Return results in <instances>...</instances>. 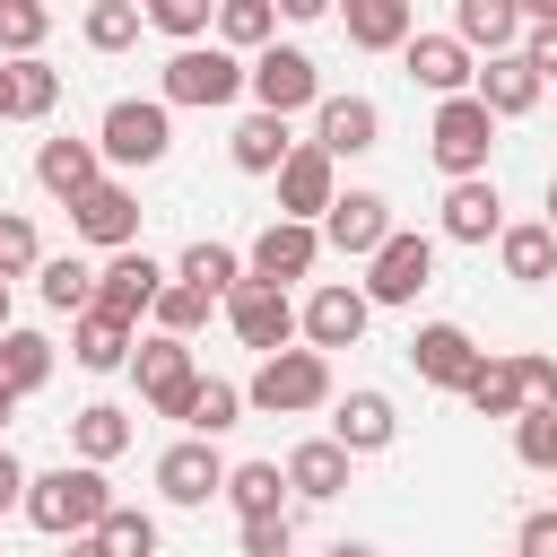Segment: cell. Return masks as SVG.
<instances>
[{
	"label": "cell",
	"mask_w": 557,
	"mask_h": 557,
	"mask_svg": "<svg viewBox=\"0 0 557 557\" xmlns=\"http://www.w3.org/2000/svg\"><path fill=\"white\" fill-rule=\"evenodd\" d=\"M513 557H557V505L522 513V531H513Z\"/></svg>",
	"instance_id": "681fc988"
},
{
	"label": "cell",
	"mask_w": 557,
	"mask_h": 557,
	"mask_svg": "<svg viewBox=\"0 0 557 557\" xmlns=\"http://www.w3.org/2000/svg\"><path fill=\"white\" fill-rule=\"evenodd\" d=\"M131 339H139V322H122V313H104V305H78V313H70V357H78L87 374L131 366Z\"/></svg>",
	"instance_id": "cb8c5ba5"
},
{
	"label": "cell",
	"mask_w": 557,
	"mask_h": 557,
	"mask_svg": "<svg viewBox=\"0 0 557 557\" xmlns=\"http://www.w3.org/2000/svg\"><path fill=\"white\" fill-rule=\"evenodd\" d=\"M278 218H322L331 209V191H339V157L331 148H313V139H296L287 157H278Z\"/></svg>",
	"instance_id": "5bb4252c"
},
{
	"label": "cell",
	"mask_w": 557,
	"mask_h": 557,
	"mask_svg": "<svg viewBox=\"0 0 557 557\" xmlns=\"http://www.w3.org/2000/svg\"><path fill=\"white\" fill-rule=\"evenodd\" d=\"M96 148H104L113 174L165 165V148H174V104H165V96H113L104 122H96Z\"/></svg>",
	"instance_id": "7a4b0ae2"
},
{
	"label": "cell",
	"mask_w": 557,
	"mask_h": 557,
	"mask_svg": "<svg viewBox=\"0 0 557 557\" xmlns=\"http://www.w3.org/2000/svg\"><path fill=\"white\" fill-rule=\"evenodd\" d=\"M313 226H322V252L366 261V252L392 235V200H383V191H331V209H322Z\"/></svg>",
	"instance_id": "9a60e30c"
},
{
	"label": "cell",
	"mask_w": 557,
	"mask_h": 557,
	"mask_svg": "<svg viewBox=\"0 0 557 557\" xmlns=\"http://www.w3.org/2000/svg\"><path fill=\"white\" fill-rule=\"evenodd\" d=\"M209 305H218L209 287H191V278H174V270H165V287H157V305H148V322H157V331H174V339H191V331L209 322Z\"/></svg>",
	"instance_id": "d590c367"
},
{
	"label": "cell",
	"mask_w": 557,
	"mask_h": 557,
	"mask_svg": "<svg viewBox=\"0 0 557 557\" xmlns=\"http://www.w3.org/2000/svg\"><path fill=\"white\" fill-rule=\"evenodd\" d=\"M513 374H522V409H557V357L522 348V357H513Z\"/></svg>",
	"instance_id": "7dc6e473"
},
{
	"label": "cell",
	"mask_w": 557,
	"mask_h": 557,
	"mask_svg": "<svg viewBox=\"0 0 557 557\" xmlns=\"http://www.w3.org/2000/svg\"><path fill=\"white\" fill-rule=\"evenodd\" d=\"M139 9H148V26L174 35V44H200L209 17H218V0H139Z\"/></svg>",
	"instance_id": "bcb514c9"
},
{
	"label": "cell",
	"mask_w": 557,
	"mask_h": 557,
	"mask_svg": "<svg viewBox=\"0 0 557 557\" xmlns=\"http://www.w3.org/2000/svg\"><path fill=\"white\" fill-rule=\"evenodd\" d=\"M400 70H409L426 96H461V87L479 78V52H470L461 35H409V44H400Z\"/></svg>",
	"instance_id": "e0dca14e"
},
{
	"label": "cell",
	"mask_w": 557,
	"mask_h": 557,
	"mask_svg": "<svg viewBox=\"0 0 557 557\" xmlns=\"http://www.w3.org/2000/svg\"><path fill=\"white\" fill-rule=\"evenodd\" d=\"M313 148H331V157L383 148V104H374V96H322V104H313Z\"/></svg>",
	"instance_id": "ac0fdd59"
},
{
	"label": "cell",
	"mask_w": 557,
	"mask_h": 557,
	"mask_svg": "<svg viewBox=\"0 0 557 557\" xmlns=\"http://www.w3.org/2000/svg\"><path fill=\"white\" fill-rule=\"evenodd\" d=\"M470 357H479V339H470L461 322H418V331H409V366H418V383H435V392H461Z\"/></svg>",
	"instance_id": "603a6c76"
},
{
	"label": "cell",
	"mask_w": 557,
	"mask_h": 557,
	"mask_svg": "<svg viewBox=\"0 0 557 557\" xmlns=\"http://www.w3.org/2000/svg\"><path fill=\"white\" fill-rule=\"evenodd\" d=\"M35 287H44L52 313H78V305H96V261H78V252H44V261H35Z\"/></svg>",
	"instance_id": "e575fe53"
},
{
	"label": "cell",
	"mask_w": 557,
	"mask_h": 557,
	"mask_svg": "<svg viewBox=\"0 0 557 557\" xmlns=\"http://www.w3.org/2000/svg\"><path fill=\"white\" fill-rule=\"evenodd\" d=\"M461 400H470L479 418H522V374H513V357L479 348V357H470V374H461Z\"/></svg>",
	"instance_id": "4dcf8cb0"
},
{
	"label": "cell",
	"mask_w": 557,
	"mask_h": 557,
	"mask_svg": "<svg viewBox=\"0 0 557 557\" xmlns=\"http://www.w3.org/2000/svg\"><path fill=\"white\" fill-rule=\"evenodd\" d=\"M540 87H548V78H540L522 52H487V61H479V78H470V96H479L496 122H522V113L540 104Z\"/></svg>",
	"instance_id": "44dd1931"
},
{
	"label": "cell",
	"mask_w": 557,
	"mask_h": 557,
	"mask_svg": "<svg viewBox=\"0 0 557 557\" xmlns=\"http://www.w3.org/2000/svg\"><path fill=\"white\" fill-rule=\"evenodd\" d=\"M96 540L113 548V557H157V513H139V505H104V522H96Z\"/></svg>",
	"instance_id": "60d3db41"
},
{
	"label": "cell",
	"mask_w": 557,
	"mask_h": 557,
	"mask_svg": "<svg viewBox=\"0 0 557 557\" xmlns=\"http://www.w3.org/2000/svg\"><path fill=\"white\" fill-rule=\"evenodd\" d=\"M131 374H139V400L157 409V418H191V392H200V366H191V339H174V331H148V339H131Z\"/></svg>",
	"instance_id": "8992f818"
},
{
	"label": "cell",
	"mask_w": 557,
	"mask_h": 557,
	"mask_svg": "<svg viewBox=\"0 0 557 557\" xmlns=\"http://www.w3.org/2000/svg\"><path fill=\"white\" fill-rule=\"evenodd\" d=\"M0 331H9V278H0Z\"/></svg>",
	"instance_id": "680465c9"
},
{
	"label": "cell",
	"mask_w": 557,
	"mask_h": 557,
	"mask_svg": "<svg viewBox=\"0 0 557 557\" xmlns=\"http://www.w3.org/2000/svg\"><path fill=\"white\" fill-rule=\"evenodd\" d=\"M139 26H148V9H139V0H96V9L78 17L87 52H131V44H139Z\"/></svg>",
	"instance_id": "8d00e7d4"
},
{
	"label": "cell",
	"mask_w": 557,
	"mask_h": 557,
	"mask_svg": "<svg viewBox=\"0 0 557 557\" xmlns=\"http://www.w3.org/2000/svg\"><path fill=\"white\" fill-rule=\"evenodd\" d=\"M453 35L470 52H513L522 44V9L513 0H453Z\"/></svg>",
	"instance_id": "1f68e13d"
},
{
	"label": "cell",
	"mask_w": 557,
	"mask_h": 557,
	"mask_svg": "<svg viewBox=\"0 0 557 557\" xmlns=\"http://www.w3.org/2000/svg\"><path fill=\"white\" fill-rule=\"evenodd\" d=\"M322 557H383V548H366V540H339V548H322Z\"/></svg>",
	"instance_id": "db71d44e"
},
{
	"label": "cell",
	"mask_w": 557,
	"mask_h": 557,
	"mask_svg": "<svg viewBox=\"0 0 557 557\" xmlns=\"http://www.w3.org/2000/svg\"><path fill=\"white\" fill-rule=\"evenodd\" d=\"M96 174H104V148H96V139H44V148H35V183H44L61 209H70Z\"/></svg>",
	"instance_id": "4316f807"
},
{
	"label": "cell",
	"mask_w": 557,
	"mask_h": 557,
	"mask_svg": "<svg viewBox=\"0 0 557 557\" xmlns=\"http://www.w3.org/2000/svg\"><path fill=\"white\" fill-rule=\"evenodd\" d=\"M226 426H244V383H218V374H200L183 435H226Z\"/></svg>",
	"instance_id": "ab89813d"
},
{
	"label": "cell",
	"mask_w": 557,
	"mask_h": 557,
	"mask_svg": "<svg viewBox=\"0 0 557 557\" xmlns=\"http://www.w3.org/2000/svg\"><path fill=\"white\" fill-rule=\"evenodd\" d=\"M70 557H113V548H104L96 531H70Z\"/></svg>",
	"instance_id": "f5cc1de1"
},
{
	"label": "cell",
	"mask_w": 557,
	"mask_h": 557,
	"mask_svg": "<svg viewBox=\"0 0 557 557\" xmlns=\"http://www.w3.org/2000/svg\"><path fill=\"white\" fill-rule=\"evenodd\" d=\"M496 261H505L513 287H548V278H557V226H548V218L496 226Z\"/></svg>",
	"instance_id": "484cf974"
},
{
	"label": "cell",
	"mask_w": 557,
	"mask_h": 557,
	"mask_svg": "<svg viewBox=\"0 0 557 557\" xmlns=\"http://www.w3.org/2000/svg\"><path fill=\"white\" fill-rule=\"evenodd\" d=\"M296 139H287V113H244L235 131H226V157H235V174H278V157H287Z\"/></svg>",
	"instance_id": "f546056e"
},
{
	"label": "cell",
	"mask_w": 557,
	"mask_h": 557,
	"mask_svg": "<svg viewBox=\"0 0 557 557\" xmlns=\"http://www.w3.org/2000/svg\"><path fill=\"white\" fill-rule=\"evenodd\" d=\"M487 148H496V113L461 87V96H435V122H426V157L444 174H487Z\"/></svg>",
	"instance_id": "52a82bcc"
},
{
	"label": "cell",
	"mask_w": 557,
	"mask_h": 557,
	"mask_svg": "<svg viewBox=\"0 0 557 557\" xmlns=\"http://www.w3.org/2000/svg\"><path fill=\"white\" fill-rule=\"evenodd\" d=\"M235 548H244V557H287V548H296V513H287V505H278V513H244V522H235Z\"/></svg>",
	"instance_id": "f6af8a7d"
},
{
	"label": "cell",
	"mask_w": 557,
	"mask_h": 557,
	"mask_svg": "<svg viewBox=\"0 0 557 557\" xmlns=\"http://www.w3.org/2000/svg\"><path fill=\"white\" fill-rule=\"evenodd\" d=\"M348 461H357V453H348L339 435H305V444H296L278 470H287V496H305V505H331V496H348Z\"/></svg>",
	"instance_id": "ffe728a7"
},
{
	"label": "cell",
	"mask_w": 557,
	"mask_h": 557,
	"mask_svg": "<svg viewBox=\"0 0 557 557\" xmlns=\"http://www.w3.org/2000/svg\"><path fill=\"white\" fill-rule=\"evenodd\" d=\"M513 461L557 479V409H522V418H513Z\"/></svg>",
	"instance_id": "ee69618b"
},
{
	"label": "cell",
	"mask_w": 557,
	"mask_h": 557,
	"mask_svg": "<svg viewBox=\"0 0 557 557\" xmlns=\"http://www.w3.org/2000/svg\"><path fill=\"white\" fill-rule=\"evenodd\" d=\"M131 435H139V426H131L122 400H87V409H70V453H78V461H122Z\"/></svg>",
	"instance_id": "83f0119b"
},
{
	"label": "cell",
	"mask_w": 557,
	"mask_h": 557,
	"mask_svg": "<svg viewBox=\"0 0 557 557\" xmlns=\"http://www.w3.org/2000/svg\"><path fill=\"white\" fill-rule=\"evenodd\" d=\"M157 287H165V261H148L139 244L104 252V270H96V305H104V313H122V322H139V313L157 305Z\"/></svg>",
	"instance_id": "2e32d148"
},
{
	"label": "cell",
	"mask_w": 557,
	"mask_h": 557,
	"mask_svg": "<svg viewBox=\"0 0 557 557\" xmlns=\"http://www.w3.org/2000/svg\"><path fill=\"white\" fill-rule=\"evenodd\" d=\"M17 505H26V461L0 444V513H17Z\"/></svg>",
	"instance_id": "f907efd6"
},
{
	"label": "cell",
	"mask_w": 557,
	"mask_h": 557,
	"mask_svg": "<svg viewBox=\"0 0 557 557\" xmlns=\"http://www.w3.org/2000/svg\"><path fill=\"white\" fill-rule=\"evenodd\" d=\"M52 104H61V70L44 52H17L9 61V122H44Z\"/></svg>",
	"instance_id": "d6a6232c"
},
{
	"label": "cell",
	"mask_w": 557,
	"mask_h": 557,
	"mask_svg": "<svg viewBox=\"0 0 557 557\" xmlns=\"http://www.w3.org/2000/svg\"><path fill=\"white\" fill-rule=\"evenodd\" d=\"M226 505H235V522L244 513H278L287 505V470L278 461H226V487H218Z\"/></svg>",
	"instance_id": "836d02e7"
},
{
	"label": "cell",
	"mask_w": 557,
	"mask_h": 557,
	"mask_svg": "<svg viewBox=\"0 0 557 557\" xmlns=\"http://www.w3.org/2000/svg\"><path fill=\"white\" fill-rule=\"evenodd\" d=\"M287 26H313V17H331V0H270Z\"/></svg>",
	"instance_id": "816d5d0a"
},
{
	"label": "cell",
	"mask_w": 557,
	"mask_h": 557,
	"mask_svg": "<svg viewBox=\"0 0 557 557\" xmlns=\"http://www.w3.org/2000/svg\"><path fill=\"white\" fill-rule=\"evenodd\" d=\"M548 226H557V174H548Z\"/></svg>",
	"instance_id": "6f0895ef"
},
{
	"label": "cell",
	"mask_w": 557,
	"mask_h": 557,
	"mask_svg": "<svg viewBox=\"0 0 557 557\" xmlns=\"http://www.w3.org/2000/svg\"><path fill=\"white\" fill-rule=\"evenodd\" d=\"M0 122H9V61H0Z\"/></svg>",
	"instance_id": "9f6ffc18"
},
{
	"label": "cell",
	"mask_w": 557,
	"mask_h": 557,
	"mask_svg": "<svg viewBox=\"0 0 557 557\" xmlns=\"http://www.w3.org/2000/svg\"><path fill=\"white\" fill-rule=\"evenodd\" d=\"M52 383V339L44 331H0V426H9V409L26 400V392H44Z\"/></svg>",
	"instance_id": "d4e9b609"
},
{
	"label": "cell",
	"mask_w": 557,
	"mask_h": 557,
	"mask_svg": "<svg viewBox=\"0 0 557 557\" xmlns=\"http://www.w3.org/2000/svg\"><path fill=\"white\" fill-rule=\"evenodd\" d=\"M44 35H52V9L44 0H0V61L44 52Z\"/></svg>",
	"instance_id": "b9f144b4"
},
{
	"label": "cell",
	"mask_w": 557,
	"mask_h": 557,
	"mask_svg": "<svg viewBox=\"0 0 557 557\" xmlns=\"http://www.w3.org/2000/svg\"><path fill=\"white\" fill-rule=\"evenodd\" d=\"M331 435L366 461V453H392V435H400V409H392V392H374V383H357L348 400H331Z\"/></svg>",
	"instance_id": "d6986e66"
},
{
	"label": "cell",
	"mask_w": 557,
	"mask_h": 557,
	"mask_svg": "<svg viewBox=\"0 0 557 557\" xmlns=\"http://www.w3.org/2000/svg\"><path fill=\"white\" fill-rule=\"evenodd\" d=\"M444 244H496V226H505V200H496V183L487 174H453V191H444Z\"/></svg>",
	"instance_id": "7402d4cb"
},
{
	"label": "cell",
	"mask_w": 557,
	"mask_h": 557,
	"mask_svg": "<svg viewBox=\"0 0 557 557\" xmlns=\"http://www.w3.org/2000/svg\"><path fill=\"white\" fill-rule=\"evenodd\" d=\"M244 96L261 104V113H313L322 104V70H313V52L305 44H261L252 61H244Z\"/></svg>",
	"instance_id": "5b68a950"
},
{
	"label": "cell",
	"mask_w": 557,
	"mask_h": 557,
	"mask_svg": "<svg viewBox=\"0 0 557 557\" xmlns=\"http://www.w3.org/2000/svg\"><path fill=\"white\" fill-rule=\"evenodd\" d=\"M174 278H191V287H209V296H226V287L244 278V252H235V244H209V235H200V244H183V261H174Z\"/></svg>",
	"instance_id": "f35d334b"
},
{
	"label": "cell",
	"mask_w": 557,
	"mask_h": 557,
	"mask_svg": "<svg viewBox=\"0 0 557 557\" xmlns=\"http://www.w3.org/2000/svg\"><path fill=\"white\" fill-rule=\"evenodd\" d=\"M313 261H322V226L313 218H270L252 235V252H244V278L287 287V278H313Z\"/></svg>",
	"instance_id": "7c38bea8"
},
{
	"label": "cell",
	"mask_w": 557,
	"mask_h": 557,
	"mask_svg": "<svg viewBox=\"0 0 557 557\" xmlns=\"http://www.w3.org/2000/svg\"><path fill=\"white\" fill-rule=\"evenodd\" d=\"M366 322H374V305H366V287H348V278H322L305 305H296V331H305V348H357L366 339Z\"/></svg>",
	"instance_id": "8fae6325"
},
{
	"label": "cell",
	"mask_w": 557,
	"mask_h": 557,
	"mask_svg": "<svg viewBox=\"0 0 557 557\" xmlns=\"http://www.w3.org/2000/svg\"><path fill=\"white\" fill-rule=\"evenodd\" d=\"M366 305H418V287H435V235L418 226H392L374 252H366Z\"/></svg>",
	"instance_id": "ba28073f"
},
{
	"label": "cell",
	"mask_w": 557,
	"mask_h": 557,
	"mask_svg": "<svg viewBox=\"0 0 557 557\" xmlns=\"http://www.w3.org/2000/svg\"><path fill=\"white\" fill-rule=\"evenodd\" d=\"M218 487H226V453H218V435H183V444L157 453V496H165V505H209Z\"/></svg>",
	"instance_id": "4fadbf2b"
},
{
	"label": "cell",
	"mask_w": 557,
	"mask_h": 557,
	"mask_svg": "<svg viewBox=\"0 0 557 557\" xmlns=\"http://www.w3.org/2000/svg\"><path fill=\"white\" fill-rule=\"evenodd\" d=\"M513 9H522V17H557V0H513Z\"/></svg>",
	"instance_id": "11a10c76"
},
{
	"label": "cell",
	"mask_w": 557,
	"mask_h": 557,
	"mask_svg": "<svg viewBox=\"0 0 557 557\" xmlns=\"http://www.w3.org/2000/svg\"><path fill=\"white\" fill-rule=\"evenodd\" d=\"M157 96L191 104V113H218V104L244 96V52H226V44H174V61L157 70Z\"/></svg>",
	"instance_id": "277c9868"
},
{
	"label": "cell",
	"mask_w": 557,
	"mask_h": 557,
	"mask_svg": "<svg viewBox=\"0 0 557 557\" xmlns=\"http://www.w3.org/2000/svg\"><path fill=\"white\" fill-rule=\"evenodd\" d=\"M209 26H218V44H226V52H261V44L278 35V9H270V0H218V17H209Z\"/></svg>",
	"instance_id": "74e56055"
},
{
	"label": "cell",
	"mask_w": 557,
	"mask_h": 557,
	"mask_svg": "<svg viewBox=\"0 0 557 557\" xmlns=\"http://www.w3.org/2000/svg\"><path fill=\"white\" fill-rule=\"evenodd\" d=\"M339 9V26H348V44L357 52H400L418 26H409V0H331Z\"/></svg>",
	"instance_id": "f1b7e54d"
},
{
	"label": "cell",
	"mask_w": 557,
	"mask_h": 557,
	"mask_svg": "<svg viewBox=\"0 0 557 557\" xmlns=\"http://www.w3.org/2000/svg\"><path fill=\"white\" fill-rule=\"evenodd\" d=\"M331 400V357L322 348H270L261 366H252V383H244V409H261V418H305V409H322Z\"/></svg>",
	"instance_id": "3957f363"
},
{
	"label": "cell",
	"mask_w": 557,
	"mask_h": 557,
	"mask_svg": "<svg viewBox=\"0 0 557 557\" xmlns=\"http://www.w3.org/2000/svg\"><path fill=\"white\" fill-rule=\"evenodd\" d=\"M104 505H113L104 461H61V470L26 479V505H17V513H26L44 540H70V531H96V522H104Z\"/></svg>",
	"instance_id": "6da1fadb"
},
{
	"label": "cell",
	"mask_w": 557,
	"mask_h": 557,
	"mask_svg": "<svg viewBox=\"0 0 557 557\" xmlns=\"http://www.w3.org/2000/svg\"><path fill=\"white\" fill-rule=\"evenodd\" d=\"M70 235H78V244H96V252L139 244V191H131L122 174H96V183L70 200Z\"/></svg>",
	"instance_id": "9c48e42d"
},
{
	"label": "cell",
	"mask_w": 557,
	"mask_h": 557,
	"mask_svg": "<svg viewBox=\"0 0 557 557\" xmlns=\"http://www.w3.org/2000/svg\"><path fill=\"white\" fill-rule=\"evenodd\" d=\"M35 261H44L35 218H26V209H0V278H35Z\"/></svg>",
	"instance_id": "7bdbcfd3"
},
{
	"label": "cell",
	"mask_w": 557,
	"mask_h": 557,
	"mask_svg": "<svg viewBox=\"0 0 557 557\" xmlns=\"http://www.w3.org/2000/svg\"><path fill=\"white\" fill-rule=\"evenodd\" d=\"M218 305H226V331H235L244 348H261V357L296 339V296H287V287H270V278H235Z\"/></svg>",
	"instance_id": "30bf717a"
},
{
	"label": "cell",
	"mask_w": 557,
	"mask_h": 557,
	"mask_svg": "<svg viewBox=\"0 0 557 557\" xmlns=\"http://www.w3.org/2000/svg\"><path fill=\"white\" fill-rule=\"evenodd\" d=\"M540 78H557V17H522V44H513Z\"/></svg>",
	"instance_id": "c3c4849f"
}]
</instances>
